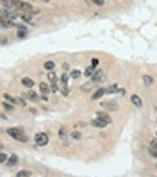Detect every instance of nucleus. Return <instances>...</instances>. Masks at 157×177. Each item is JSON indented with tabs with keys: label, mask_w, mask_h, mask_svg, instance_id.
<instances>
[{
	"label": "nucleus",
	"mask_w": 157,
	"mask_h": 177,
	"mask_svg": "<svg viewBox=\"0 0 157 177\" xmlns=\"http://www.w3.org/2000/svg\"><path fill=\"white\" fill-rule=\"evenodd\" d=\"M91 4H95V6H104V2L105 0H89Z\"/></svg>",
	"instance_id": "obj_30"
},
{
	"label": "nucleus",
	"mask_w": 157,
	"mask_h": 177,
	"mask_svg": "<svg viewBox=\"0 0 157 177\" xmlns=\"http://www.w3.org/2000/svg\"><path fill=\"white\" fill-rule=\"evenodd\" d=\"M80 75H82V72H80V70H73V72L70 73V77H72V79H79Z\"/></svg>",
	"instance_id": "obj_20"
},
{
	"label": "nucleus",
	"mask_w": 157,
	"mask_h": 177,
	"mask_svg": "<svg viewBox=\"0 0 157 177\" xmlns=\"http://www.w3.org/2000/svg\"><path fill=\"white\" fill-rule=\"evenodd\" d=\"M105 107V109H109V111H111V113H113V111H116V109H118V104H116V102H104V104H102Z\"/></svg>",
	"instance_id": "obj_11"
},
{
	"label": "nucleus",
	"mask_w": 157,
	"mask_h": 177,
	"mask_svg": "<svg viewBox=\"0 0 157 177\" xmlns=\"http://www.w3.org/2000/svg\"><path fill=\"white\" fill-rule=\"evenodd\" d=\"M91 64H93V66H98V59H91Z\"/></svg>",
	"instance_id": "obj_34"
},
{
	"label": "nucleus",
	"mask_w": 157,
	"mask_h": 177,
	"mask_svg": "<svg viewBox=\"0 0 157 177\" xmlns=\"http://www.w3.org/2000/svg\"><path fill=\"white\" fill-rule=\"evenodd\" d=\"M91 124H93V127H96V129H104L105 125H107V124L104 122V120H100V118H95Z\"/></svg>",
	"instance_id": "obj_10"
},
{
	"label": "nucleus",
	"mask_w": 157,
	"mask_h": 177,
	"mask_svg": "<svg viewBox=\"0 0 157 177\" xmlns=\"http://www.w3.org/2000/svg\"><path fill=\"white\" fill-rule=\"evenodd\" d=\"M43 68H45L47 72H50V70H54V68H55V63H54V61H45Z\"/></svg>",
	"instance_id": "obj_16"
},
{
	"label": "nucleus",
	"mask_w": 157,
	"mask_h": 177,
	"mask_svg": "<svg viewBox=\"0 0 157 177\" xmlns=\"http://www.w3.org/2000/svg\"><path fill=\"white\" fill-rule=\"evenodd\" d=\"M116 91H118V86H116V84H113L111 88H107V93H116Z\"/></svg>",
	"instance_id": "obj_27"
},
{
	"label": "nucleus",
	"mask_w": 157,
	"mask_h": 177,
	"mask_svg": "<svg viewBox=\"0 0 157 177\" xmlns=\"http://www.w3.org/2000/svg\"><path fill=\"white\" fill-rule=\"evenodd\" d=\"M63 70L64 72H70V64H68V63H64L63 64Z\"/></svg>",
	"instance_id": "obj_33"
},
{
	"label": "nucleus",
	"mask_w": 157,
	"mask_h": 177,
	"mask_svg": "<svg viewBox=\"0 0 157 177\" xmlns=\"http://www.w3.org/2000/svg\"><path fill=\"white\" fill-rule=\"evenodd\" d=\"M93 84H95V83H88V84H86V86H82V91H89Z\"/></svg>",
	"instance_id": "obj_29"
},
{
	"label": "nucleus",
	"mask_w": 157,
	"mask_h": 177,
	"mask_svg": "<svg viewBox=\"0 0 157 177\" xmlns=\"http://www.w3.org/2000/svg\"><path fill=\"white\" fill-rule=\"evenodd\" d=\"M96 72V68H95L93 64H91V66H88V68H86V70H84V75H86V77H93V73Z\"/></svg>",
	"instance_id": "obj_14"
},
{
	"label": "nucleus",
	"mask_w": 157,
	"mask_h": 177,
	"mask_svg": "<svg viewBox=\"0 0 157 177\" xmlns=\"http://www.w3.org/2000/svg\"><path fill=\"white\" fill-rule=\"evenodd\" d=\"M148 152H150V156L154 157V159H157V148H154V147H150V148H148Z\"/></svg>",
	"instance_id": "obj_26"
},
{
	"label": "nucleus",
	"mask_w": 157,
	"mask_h": 177,
	"mask_svg": "<svg viewBox=\"0 0 157 177\" xmlns=\"http://www.w3.org/2000/svg\"><path fill=\"white\" fill-rule=\"evenodd\" d=\"M7 159H9V156H7L6 152H2V154H0V163H2V165H6V163H7Z\"/></svg>",
	"instance_id": "obj_21"
},
{
	"label": "nucleus",
	"mask_w": 157,
	"mask_h": 177,
	"mask_svg": "<svg viewBox=\"0 0 157 177\" xmlns=\"http://www.w3.org/2000/svg\"><path fill=\"white\" fill-rule=\"evenodd\" d=\"M105 93H107V90H105V88H98V90L91 95V98H93V100H98V98H102Z\"/></svg>",
	"instance_id": "obj_7"
},
{
	"label": "nucleus",
	"mask_w": 157,
	"mask_h": 177,
	"mask_svg": "<svg viewBox=\"0 0 157 177\" xmlns=\"http://www.w3.org/2000/svg\"><path fill=\"white\" fill-rule=\"evenodd\" d=\"M59 136H61V140H68V129H66V127H61V129H59Z\"/></svg>",
	"instance_id": "obj_18"
},
{
	"label": "nucleus",
	"mask_w": 157,
	"mask_h": 177,
	"mask_svg": "<svg viewBox=\"0 0 157 177\" xmlns=\"http://www.w3.org/2000/svg\"><path fill=\"white\" fill-rule=\"evenodd\" d=\"M21 98H25V100L29 98L31 102H39V100H41V95H38V93H34V91H31V90H29V91H27V95H21Z\"/></svg>",
	"instance_id": "obj_3"
},
{
	"label": "nucleus",
	"mask_w": 157,
	"mask_h": 177,
	"mask_svg": "<svg viewBox=\"0 0 157 177\" xmlns=\"http://www.w3.org/2000/svg\"><path fill=\"white\" fill-rule=\"evenodd\" d=\"M96 118H100V120H104L105 124L109 125L111 124V122H113V118H111V116L107 115V113H105V111H96Z\"/></svg>",
	"instance_id": "obj_6"
},
{
	"label": "nucleus",
	"mask_w": 157,
	"mask_h": 177,
	"mask_svg": "<svg viewBox=\"0 0 157 177\" xmlns=\"http://www.w3.org/2000/svg\"><path fill=\"white\" fill-rule=\"evenodd\" d=\"M47 77H48V81L50 83H61V77H57V73L50 70V72H47Z\"/></svg>",
	"instance_id": "obj_8"
},
{
	"label": "nucleus",
	"mask_w": 157,
	"mask_h": 177,
	"mask_svg": "<svg viewBox=\"0 0 157 177\" xmlns=\"http://www.w3.org/2000/svg\"><path fill=\"white\" fill-rule=\"evenodd\" d=\"M7 165H9V167L18 165V156H14V154H13V156H9V159H7Z\"/></svg>",
	"instance_id": "obj_17"
},
{
	"label": "nucleus",
	"mask_w": 157,
	"mask_h": 177,
	"mask_svg": "<svg viewBox=\"0 0 157 177\" xmlns=\"http://www.w3.org/2000/svg\"><path fill=\"white\" fill-rule=\"evenodd\" d=\"M7 134H9L13 140L20 141V143H27V141H29V136L23 133L21 127H9V129H7Z\"/></svg>",
	"instance_id": "obj_1"
},
{
	"label": "nucleus",
	"mask_w": 157,
	"mask_h": 177,
	"mask_svg": "<svg viewBox=\"0 0 157 177\" xmlns=\"http://www.w3.org/2000/svg\"><path fill=\"white\" fill-rule=\"evenodd\" d=\"M105 79V73L102 72V70H96V72L93 73V79H91V83H102V81H104Z\"/></svg>",
	"instance_id": "obj_5"
},
{
	"label": "nucleus",
	"mask_w": 157,
	"mask_h": 177,
	"mask_svg": "<svg viewBox=\"0 0 157 177\" xmlns=\"http://www.w3.org/2000/svg\"><path fill=\"white\" fill-rule=\"evenodd\" d=\"M27 2H31V0H27Z\"/></svg>",
	"instance_id": "obj_36"
},
{
	"label": "nucleus",
	"mask_w": 157,
	"mask_h": 177,
	"mask_svg": "<svg viewBox=\"0 0 157 177\" xmlns=\"http://www.w3.org/2000/svg\"><path fill=\"white\" fill-rule=\"evenodd\" d=\"M155 136H157V133H155Z\"/></svg>",
	"instance_id": "obj_37"
},
{
	"label": "nucleus",
	"mask_w": 157,
	"mask_h": 177,
	"mask_svg": "<svg viewBox=\"0 0 157 177\" xmlns=\"http://www.w3.org/2000/svg\"><path fill=\"white\" fill-rule=\"evenodd\" d=\"M70 138H73V140H80V138H82V134H80L79 131H73V133L70 134Z\"/></svg>",
	"instance_id": "obj_23"
},
{
	"label": "nucleus",
	"mask_w": 157,
	"mask_h": 177,
	"mask_svg": "<svg viewBox=\"0 0 157 177\" xmlns=\"http://www.w3.org/2000/svg\"><path fill=\"white\" fill-rule=\"evenodd\" d=\"M50 90H52L54 93H57V91H59V84H57V83H50Z\"/></svg>",
	"instance_id": "obj_24"
},
{
	"label": "nucleus",
	"mask_w": 157,
	"mask_h": 177,
	"mask_svg": "<svg viewBox=\"0 0 157 177\" xmlns=\"http://www.w3.org/2000/svg\"><path fill=\"white\" fill-rule=\"evenodd\" d=\"M21 84H23L27 90H31L32 86H34V81H32L31 77H23V79H21Z\"/></svg>",
	"instance_id": "obj_9"
},
{
	"label": "nucleus",
	"mask_w": 157,
	"mask_h": 177,
	"mask_svg": "<svg viewBox=\"0 0 157 177\" xmlns=\"http://www.w3.org/2000/svg\"><path fill=\"white\" fill-rule=\"evenodd\" d=\"M150 147H154V148H157V136L154 138V140H152V141H150Z\"/></svg>",
	"instance_id": "obj_32"
},
{
	"label": "nucleus",
	"mask_w": 157,
	"mask_h": 177,
	"mask_svg": "<svg viewBox=\"0 0 157 177\" xmlns=\"http://www.w3.org/2000/svg\"><path fill=\"white\" fill-rule=\"evenodd\" d=\"M143 83L147 84V86H152V84H154V79H152L150 75H143Z\"/></svg>",
	"instance_id": "obj_19"
},
{
	"label": "nucleus",
	"mask_w": 157,
	"mask_h": 177,
	"mask_svg": "<svg viewBox=\"0 0 157 177\" xmlns=\"http://www.w3.org/2000/svg\"><path fill=\"white\" fill-rule=\"evenodd\" d=\"M63 95H64V97H68V95H70V90H68V84H63Z\"/></svg>",
	"instance_id": "obj_28"
},
{
	"label": "nucleus",
	"mask_w": 157,
	"mask_h": 177,
	"mask_svg": "<svg viewBox=\"0 0 157 177\" xmlns=\"http://www.w3.org/2000/svg\"><path fill=\"white\" fill-rule=\"evenodd\" d=\"M2 109L9 113V111H13V109H14V104H11V102H7V100H4V102H2Z\"/></svg>",
	"instance_id": "obj_13"
},
{
	"label": "nucleus",
	"mask_w": 157,
	"mask_h": 177,
	"mask_svg": "<svg viewBox=\"0 0 157 177\" xmlns=\"http://www.w3.org/2000/svg\"><path fill=\"white\" fill-rule=\"evenodd\" d=\"M68 81H70V77H68V72H64L63 75H61V84H68Z\"/></svg>",
	"instance_id": "obj_22"
},
{
	"label": "nucleus",
	"mask_w": 157,
	"mask_h": 177,
	"mask_svg": "<svg viewBox=\"0 0 157 177\" xmlns=\"http://www.w3.org/2000/svg\"><path fill=\"white\" fill-rule=\"evenodd\" d=\"M39 91L45 93V95H48V91H52V90H50V86H48L47 83H41V84H39Z\"/></svg>",
	"instance_id": "obj_15"
},
{
	"label": "nucleus",
	"mask_w": 157,
	"mask_h": 177,
	"mask_svg": "<svg viewBox=\"0 0 157 177\" xmlns=\"http://www.w3.org/2000/svg\"><path fill=\"white\" fill-rule=\"evenodd\" d=\"M20 20L27 25H34V18H32L31 13H20Z\"/></svg>",
	"instance_id": "obj_4"
},
{
	"label": "nucleus",
	"mask_w": 157,
	"mask_h": 177,
	"mask_svg": "<svg viewBox=\"0 0 157 177\" xmlns=\"http://www.w3.org/2000/svg\"><path fill=\"white\" fill-rule=\"evenodd\" d=\"M34 141H36L38 147H45L48 143V134L47 133H38V134L34 136Z\"/></svg>",
	"instance_id": "obj_2"
},
{
	"label": "nucleus",
	"mask_w": 157,
	"mask_h": 177,
	"mask_svg": "<svg viewBox=\"0 0 157 177\" xmlns=\"http://www.w3.org/2000/svg\"><path fill=\"white\" fill-rule=\"evenodd\" d=\"M16 175H18V177H29V175H31V172H29V170H21V172H18Z\"/></svg>",
	"instance_id": "obj_25"
},
{
	"label": "nucleus",
	"mask_w": 157,
	"mask_h": 177,
	"mask_svg": "<svg viewBox=\"0 0 157 177\" xmlns=\"http://www.w3.org/2000/svg\"><path fill=\"white\" fill-rule=\"evenodd\" d=\"M25 36H27V31H18V38H25Z\"/></svg>",
	"instance_id": "obj_31"
},
{
	"label": "nucleus",
	"mask_w": 157,
	"mask_h": 177,
	"mask_svg": "<svg viewBox=\"0 0 157 177\" xmlns=\"http://www.w3.org/2000/svg\"><path fill=\"white\" fill-rule=\"evenodd\" d=\"M39 2H43V4H47V2H48V0H39Z\"/></svg>",
	"instance_id": "obj_35"
},
{
	"label": "nucleus",
	"mask_w": 157,
	"mask_h": 177,
	"mask_svg": "<svg viewBox=\"0 0 157 177\" xmlns=\"http://www.w3.org/2000/svg\"><path fill=\"white\" fill-rule=\"evenodd\" d=\"M130 100H132V104L136 106V107H143V100H141L137 95H132V97H130Z\"/></svg>",
	"instance_id": "obj_12"
}]
</instances>
